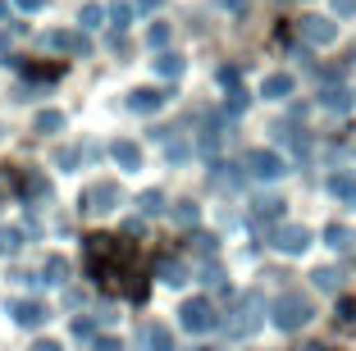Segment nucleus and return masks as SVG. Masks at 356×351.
I'll use <instances>...</instances> for the list:
<instances>
[{
	"label": "nucleus",
	"mask_w": 356,
	"mask_h": 351,
	"mask_svg": "<svg viewBox=\"0 0 356 351\" xmlns=\"http://www.w3.org/2000/svg\"><path fill=\"white\" fill-rule=\"evenodd\" d=\"M42 46L55 55H87V37L83 32H69V28H51L42 37Z\"/></svg>",
	"instance_id": "20e7f679"
},
{
	"label": "nucleus",
	"mask_w": 356,
	"mask_h": 351,
	"mask_svg": "<svg viewBox=\"0 0 356 351\" xmlns=\"http://www.w3.org/2000/svg\"><path fill=\"white\" fill-rule=\"evenodd\" d=\"M19 197L23 201H51V183L42 169H23L19 174Z\"/></svg>",
	"instance_id": "6e6552de"
},
{
	"label": "nucleus",
	"mask_w": 356,
	"mask_h": 351,
	"mask_svg": "<svg viewBox=\"0 0 356 351\" xmlns=\"http://www.w3.org/2000/svg\"><path fill=\"white\" fill-rule=\"evenodd\" d=\"M5 51H10V42H5V37H0V55H5Z\"/></svg>",
	"instance_id": "4c0bfd02"
},
{
	"label": "nucleus",
	"mask_w": 356,
	"mask_h": 351,
	"mask_svg": "<svg viewBox=\"0 0 356 351\" xmlns=\"http://www.w3.org/2000/svg\"><path fill=\"white\" fill-rule=\"evenodd\" d=\"M174 219H178L183 228H188V224H197V206H192V201H178V206H174Z\"/></svg>",
	"instance_id": "5701e85b"
},
{
	"label": "nucleus",
	"mask_w": 356,
	"mask_h": 351,
	"mask_svg": "<svg viewBox=\"0 0 356 351\" xmlns=\"http://www.w3.org/2000/svg\"><path fill=\"white\" fill-rule=\"evenodd\" d=\"M293 92V78L288 73H274V78H265V96H288Z\"/></svg>",
	"instance_id": "aec40b11"
},
{
	"label": "nucleus",
	"mask_w": 356,
	"mask_h": 351,
	"mask_svg": "<svg viewBox=\"0 0 356 351\" xmlns=\"http://www.w3.org/2000/svg\"><path fill=\"white\" fill-rule=\"evenodd\" d=\"M92 351H124L119 338H92Z\"/></svg>",
	"instance_id": "cd10ccee"
},
{
	"label": "nucleus",
	"mask_w": 356,
	"mask_h": 351,
	"mask_svg": "<svg viewBox=\"0 0 356 351\" xmlns=\"http://www.w3.org/2000/svg\"><path fill=\"white\" fill-rule=\"evenodd\" d=\"M311 320V301L306 297H297V292H288V297H279L274 301V324H279V329H302V324Z\"/></svg>",
	"instance_id": "f03ea898"
},
{
	"label": "nucleus",
	"mask_w": 356,
	"mask_h": 351,
	"mask_svg": "<svg viewBox=\"0 0 356 351\" xmlns=\"http://www.w3.org/2000/svg\"><path fill=\"white\" fill-rule=\"evenodd\" d=\"M23 247V228H0V256H14Z\"/></svg>",
	"instance_id": "f3484780"
},
{
	"label": "nucleus",
	"mask_w": 356,
	"mask_h": 351,
	"mask_svg": "<svg viewBox=\"0 0 356 351\" xmlns=\"http://www.w3.org/2000/svg\"><path fill=\"white\" fill-rule=\"evenodd\" d=\"M329 242H334V247H347V242H352V233H347V228H329Z\"/></svg>",
	"instance_id": "7c9ffc66"
},
{
	"label": "nucleus",
	"mask_w": 356,
	"mask_h": 351,
	"mask_svg": "<svg viewBox=\"0 0 356 351\" xmlns=\"http://www.w3.org/2000/svg\"><path fill=\"white\" fill-rule=\"evenodd\" d=\"M334 192H338V197H347V201H352V197H356V183H352V178H334Z\"/></svg>",
	"instance_id": "c85d7f7f"
},
{
	"label": "nucleus",
	"mask_w": 356,
	"mask_h": 351,
	"mask_svg": "<svg viewBox=\"0 0 356 351\" xmlns=\"http://www.w3.org/2000/svg\"><path fill=\"white\" fill-rule=\"evenodd\" d=\"M160 279H165V283H174V288H178V283H188V269L178 265V260H160Z\"/></svg>",
	"instance_id": "a211bd4d"
},
{
	"label": "nucleus",
	"mask_w": 356,
	"mask_h": 351,
	"mask_svg": "<svg viewBox=\"0 0 356 351\" xmlns=\"http://www.w3.org/2000/svg\"><path fill=\"white\" fill-rule=\"evenodd\" d=\"M110 155H115V165H119V169H128V174H133V169H142V146L128 142V137L110 146Z\"/></svg>",
	"instance_id": "f8f14e48"
},
{
	"label": "nucleus",
	"mask_w": 356,
	"mask_h": 351,
	"mask_svg": "<svg viewBox=\"0 0 356 351\" xmlns=\"http://www.w3.org/2000/svg\"><path fill=\"white\" fill-rule=\"evenodd\" d=\"M279 210H283V201H256V219H274V215H279Z\"/></svg>",
	"instance_id": "a878e982"
},
{
	"label": "nucleus",
	"mask_w": 356,
	"mask_h": 351,
	"mask_svg": "<svg viewBox=\"0 0 356 351\" xmlns=\"http://www.w3.org/2000/svg\"><path fill=\"white\" fill-rule=\"evenodd\" d=\"M302 32L311 42H329V37H334V28H329L325 19H302Z\"/></svg>",
	"instance_id": "dca6fc26"
},
{
	"label": "nucleus",
	"mask_w": 356,
	"mask_h": 351,
	"mask_svg": "<svg viewBox=\"0 0 356 351\" xmlns=\"http://www.w3.org/2000/svg\"><path fill=\"white\" fill-rule=\"evenodd\" d=\"M46 0H19V10H42Z\"/></svg>",
	"instance_id": "c9c22d12"
},
{
	"label": "nucleus",
	"mask_w": 356,
	"mask_h": 351,
	"mask_svg": "<svg viewBox=\"0 0 356 351\" xmlns=\"http://www.w3.org/2000/svg\"><path fill=\"white\" fill-rule=\"evenodd\" d=\"M124 260H128V247L119 238H105V233L87 238V269H92L96 283H115L119 269H124Z\"/></svg>",
	"instance_id": "f257e3e1"
},
{
	"label": "nucleus",
	"mask_w": 356,
	"mask_h": 351,
	"mask_svg": "<svg viewBox=\"0 0 356 351\" xmlns=\"http://www.w3.org/2000/svg\"><path fill=\"white\" fill-rule=\"evenodd\" d=\"M247 169H252L256 178H279L283 174V160L274 151H252V155H247Z\"/></svg>",
	"instance_id": "9d476101"
},
{
	"label": "nucleus",
	"mask_w": 356,
	"mask_h": 351,
	"mask_svg": "<svg viewBox=\"0 0 356 351\" xmlns=\"http://www.w3.org/2000/svg\"><path fill=\"white\" fill-rule=\"evenodd\" d=\"M78 155H83V151H78V146H69V151H60V165H64V169H74V165H78Z\"/></svg>",
	"instance_id": "2f4dec72"
},
{
	"label": "nucleus",
	"mask_w": 356,
	"mask_h": 351,
	"mask_svg": "<svg viewBox=\"0 0 356 351\" xmlns=\"http://www.w3.org/2000/svg\"><path fill=\"white\" fill-rule=\"evenodd\" d=\"M115 206H119V187H115V183H96V187H87L83 210H92V215H105V210H115Z\"/></svg>",
	"instance_id": "423d86ee"
},
{
	"label": "nucleus",
	"mask_w": 356,
	"mask_h": 351,
	"mask_svg": "<svg viewBox=\"0 0 356 351\" xmlns=\"http://www.w3.org/2000/svg\"><path fill=\"white\" fill-rule=\"evenodd\" d=\"M137 206H142V215H160L165 197H160V192H142V197H137Z\"/></svg>",
	"instance_id": "4be33fe9"
},
{
	"label": "nucleus",
	"mask_w": 356,
	"mask_h": 351,
	"mask_svg": "<svg viewBox=\"0 0 356 351\" xmlns=\"http://www.w3.org/2000/svg\"><path fill=\"white\" fill-rule=\"evenodd\" d=\"M315 288L334 292V288H338V274H334V269H315Z\"/></svg>",
	"instance_id": "bb28decb"
},
{
	"label": "nucleus",
	"mask_w": 356,
	"mask_h": 351,
	"mask_svg": "<svg viewBox=\"0 0 356 351\" xmlns=\"http://www.w3.org/2000/svg\"><path fill=\"white\" fill-rule=\"evenodd\" d=\"M156 73H160V78H178V73H183V55L160 51V55H156Z\"/></svg>",
	"instance_id": "2eb2a0df"
},
{
	"label": "nucleus",
	"mask_w": 356,
	"mask_h": 351,
	"mask_svg": "<svg viewBox=\"0 0 356 351\" xmlns=\"http://www.w3.org/2000/svg\"><path fill=\"white\" fill-rule=\"evenodd\" d=\"M64 279H69V260H64V256H51L42 265V279H37V283H64Z\"/></svg>",
	"instance_id": "4468645a"
},
{
	"label": "nucleus",
	"mask_w": 356,
	"mask_h": 351,
	"mask_svg": "<svg viewBox=\"0 0 356 351\" xmlns=\"http://www.w3.org/2000/svg\"><path fill=\"white\" fill-rule=\"evenodd\" d=\"M32 351H64V347H60V342H51V338H46V342H32Z\"/></svg>",
	"instance_id": "72a5a7b5"
},
{
	"label": "nucleus",
	"mask_w": 356,
	"mask_h": 351,
	"mask_svg": "<svg viewBox=\"0 0 356 351\" xmlns=\"http://www.w3.org/2000/svg\"><path fill=\"white\" fill-rule=\"evenodd\" d=\"M165 105V92L160 87H137V92H128V110H137V114H151V110H160Z\"/></svg>",
	"instance_id": "9b49d317"
},
{
	"label": "nucleus",
	"mask_w": 356,
	"mask_h": 351,
	"mask_svg": "<svg viewBox=\"0 0 356 351\" xmlns=\"http://www.w3.org/2000/svg\"><path fill=\"white\" fill-rule=\"evenodd\" d=\"M110 19H115V32H124V28H128V19H133V5H124V0H119L115 10H110Z\"/></svg>",
	"instance_id": "b1692460"
},
{
	"label": "nucleus",
	"mask_w": 356,
	"mask_h": 351,
	"mask_svg": "<svg viewBox=\"0 0 356 351\" xmlns=\"http://www.w3.org/2000/svg\"><path fill=\"white\" fill-rule=\"evenodd\" d=\"M137 5H142V10H156V5H160V0H137Z\"/></svg>",
	"instance_id": "e433bc0d"
},
{
	"label": "nucleus",
	"mask_w": 356,
	"mask_h": 351,
	"mask_svg": "<svg viewBox=\"0 0 356 351\" xmlns=\"http://www.w3.org/2000/svg\"><path fill=\"white\" fill-rule=\"evenodd\" d=\"M10 315H14V324H23V329H37V324L51 320V310H46L42 301H14Z\"/></svg>",
	"instance_id": "1a4fd4ad"
},
{
	"label": "nucleus",
	"mask_w": 356,
	"mask_h": 351,
	"mask_svg": "<svg viewBox=\"0 0 356 351\" xmlns=\"http://www.w3.org/2000/svg\"><path fill=\"white\" fill-rule=\"evenodd\" d=\"M256 310H261V297H242L238 310H233V320H224V329H229L233 338H247V333L261 324V315H256Z\"/></svg>",
	"instance_id": "7ed1b4c3"
},
{
	"label": "nucleus",
	"mask_w": 356,
	"mask_h": 351,
	"mask_svg": "<svg viewBox=\"0 0 356 351\" xmlns=\"http://www.w3.org/2000/svg\"><path fill=\"white\" fill-rule=\"evenodd\" d=\"M192 242H197V251H201V256H215V238H206V233H197Z\"/></svg>",
	"instance_id": "c756f323"
},
{
	"label": "nucleus",
	"mask_w": 356,
	"mask_h": 351,
	"mask_svg": "<svg viewBox=\"0 0 356 351\" xmlns=\"http://www.w3.org/2000/svg\"><path fill=\"white\" fill-rule=\"evenodd\" d=\"M201 351H215V347H201Z\"/></svg>",
	"instance_id": "58836bf2"
},
{
	"label": "nucleus",
	"mask_w": 356,
	"mask_h": 351,
	"mask_svg": "<svg viewBox=\"0 0 356 351\" xmlns=\"http://www.w3.org/2000/svg\"><path fill=\"white\" fill-rule=\"evenodd\" d=\"M74 338H96V333H92V320H74Z\"/></svg>",
	"instance_id": "473e14b6"
},
{
	"label": "nucleus",
	"mask_w": 356,
	"mask_h": 351,
	"mask_svg": "<svg viewBox=\"0 0 356 351\" xmlns=\"http://www.w3.org/2000/svg\"><path fill=\"white\" fill-rule=\"evenodd\" d=\"M137 351H174V333L165 324H142L137 329Z\"/></svg>",
	"instance_id": "0eeeda50"
},
{
	"label": "nucleus",
	"mask_w": 356,
	"mask_h": 351,
	"mask_svg": "<svg viewBox=\"0 0 356 351\" xmlns=\"http://www.w3.org/2000/svg\"><path fill=\"white\" fill-rule=\"evenodd\" d=\"M274 247L288 251V256H293V251H306L311 247V233H306V228H279V233H274Z\"/></svg>",
	"instance_id": "ddd939ff"
},
{
	"label": "nucleus",
	"mask_w": 356,
	"mask_h": 351,
	"mask_svg": "<svg viewBox=\"0 0 356 351\" xmlns=\"http://www.w3.org/2000/svg\"><path fill=\"white\" fill-rule=\"evenodd\" d=\"M60 128H64L60 110H42V114H37V133H60Z\"/></svg>",
	"instance_id": "6ab92c4d"
},
{
	"label": "nucleus",
	"mask_w": 356,
	"mask_h": 351,
	"mask_svg": "<svg viewBox=\"0 0 356 351\" xmlns=\"http://www.w3.org/2000/svg\"><path fill=\"white\" fill-rule=\"evenodd\" d=\"M220 5H224V10H233V14H242V10H247L242 0H220Z\"/></svg>",
	"instance_id": "f704fd0d"
},
{
	"label": "nucleus",
	"mask_w": 356,
	"mask_h": 351,
	"mask_svg": "<svg viewBox=\"0 0 356 351\" xmlns=\"http://www.w3.org/2000/svg\"><path fill=\"white\" fill-rule=\"evenodd\" d=\"M215 324L220 320H215V306H210L206 297H192L188 306H183V329L188 333H206V329H215Z\"/></svg>",
	"instance_id": "39448f33"
},
{
	"label": "nucleus",
	"mask_w": 356,
	"mask_h": 351,
	"mask_svg": "<svg viewBox=\"0 0 356 351\" xmlns=\"http://www.w3.org/2000/svg\"><path fill=\"white\" fill-rule=\"evenodd\" d=\"M147 42H151V51H165V46H169V23H151Z\"/></svg>",
	"instance_id": "412c9836"
},
{
	"label": "nucleus",
	"mask_w": 356,
	"mask_h": 351,
	"mask_svg": "<svg viewBox=\"0 0 356 351\" xmlns=\"http://www.w3.org/2000/svg\"><path fill=\"white\" fill-rule=\"evenodd\" d=\"M101 19H105V10H101V5H83V14H78V23H83V28H96Z\"/></svg>",
	"instance_id": "393cba45"
}]
</instances>
